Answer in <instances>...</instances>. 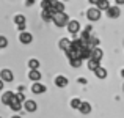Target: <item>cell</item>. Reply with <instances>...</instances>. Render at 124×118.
Masks as SVG:
<instances>
[{
  "label": "cell",
  "mask_w": 124,
  "mask_h": 118,
  "mask_svg": "<svg viewBox=\"0 0 124 118\" xmlns=\"http://www.w3.org/2000/svg\"><path fill=\"white\" fill-rule=\"evenodd\" d=\"M54 9H55L57 13H60V11H64V5H63L61 2H58V0H57V2H55V5H54Z\"/></svg>",
  "instance_id": "22"
},
{
  "label": "cell",
  "mask_w": 124,
  "mask_h": 118,
  "mask_svg": "<svg viewBox=\"0 0 124 118\" xmlns=\"http://www.w3.org/2000/svg\"><path fill=\"white\" fill-rule=\"evenodd\" d=\"M14 22H16L17 25H21V24H25V16H22V14H17V16L14 17Z\"/></svg>",
  "instance_id": "23"
},
{
  "label": "cell",
  "mask_w": 124,
  "mask_h": 118,
  "mask_svg": "<svg viewBox=\"0 0 124 118\" xmlns=\"http://www.w3.org/2000/svg\"><path fill=\"white\" fill-rule=\"evenodd\" d=\"M96 6L101 9V11H107V9H108V6H110V3H108V0H99Z\"/></svg>",
  "instance_id": "17"
},
{
  "label": "cell",
  "mask_w": 124,
  "mask_h": 118,
  "mask_svg": "<svg viewBox=\"0 0 124 118\" xmlns=\"http://www.w3.org/2000/svg\"><path fill=\"white\" fill-rule=\"evenodd\" d=\"M13 98H14V93H13V91H6V93H3V96H2V102L9 106V102H11Z\"/></svg>",
  "instance_id": "11"
},
{
  "label": "cell",
  "mask_w": 124,
  "mask_h": 118,
  "mask_svg": "<svg viewBox=\"0 0 124 118\" xmlns=\"http://www.w3.org/2000/svg\"><path fill=\"white\" fill-rule=\"evenodd\" d=\"M88 2H90L91 5H97V2H99V0H88Z\"/></svg>",
  "instance_id": "29"
},
{
  "label": "cell",
  "mask_w": 124,
  "mask_h": 118,
  "mask_svg": "<svg viewBox=\"0 0 124 118\" xmlns=\"http://www.w3.org/2000/svg\"><path fill=\"white\" fill-rule=\"evenodd\" d=\"M80 104H82L80 99H72V101H71V107H72V109H79Z\"/></svg>",
  "instance_id": "25"
},
{
  "label": "cell",
  "mask_w": 124,
  "mask_h": 118,
  "mask_svg": "<svg viewBox=\"0 0 124 118\" xmlns=\"http://www.w3.org/2000/svg\"><path fill=\"white\" fill-rule=\"evenodd\" d=\"M31 91H33L35 94H41V93H44L46 91V87L42 84H38V82H35L33 85H31Z\"/></svg>",
  "instance_id": "10"
},
{
  "label": "cell",
  "mask_w": 124,
  "mask_h": 118,
  "mask_svg": "<svg viewBox=\"0 0 124 118\" xmlns=\"http://www.w3.org/2000/svg\"><path fill=\"white\" fill-rule=\"evenodd\" d=\"M19 41H21L22 44H30V42L33 41V36H31V33H28V32H22V33L19 35Z\"/></svg>",
  "instance_id": "5"
},
{
  "label": "cell",
  "mask_w": 124,
  "mask_h": 118,
  "mask_svg": "<svg viewBox=\"0 0 124 118\" xmlns=\"http://www.w3.org/2000/svg\"><path fill=\"white\" fill-rule=\"evenodd\" d=\"M86 17L90 19V21H93V22L99 21V19H101V9L97 8V6H96V8H90L86 11Z\"/></svg>",
  "instance_id": "2"
},
{
  "label": "cell",
  "mask_w": 124,
  "mask_h": 118,
  "mask_svg": "<svg viewBox=\"0 0 124 118\" xmlns=\"http://www.w3.org/2000/svg\"><path fill=\"white\" fill-rule=\"evenodd\" d=\"M82 58H80V57H74V58H69V65H71V66H72V68H80V66H82Z\"/></svg>",
  "instance_id": "15"
},
{
  "label": "cell",
  "mask_w": 124,
  "mask_h": 118,
  "mask_svg": "<svg viewBox=\"0 0 124 118\" xmlns=\"http://www.w3.org/2000/svg\"><path fill=\"white\" fill-rule=\"evenodd\" d=\"M99 63H101L99 60H94V58H90V60H88V68H90L91 71H94L97 66H101Z\"/></svg>",
  "instance_id": "19"
},
{
  "label": "cell",
  "mask_w": 124,
  "mask_h": 118,
  "mask_svg": "<svg viewBox=\"0 0 124 118\" xmlns=\"http://www.w3.org/2000/svg\"><path fill=\"white\" fill-rule=\"evenodd\" d=\"M90 36H91V35H90L88 30H83L82 33H80V39H83V41H86V42H88V39H90Z\"/></svg>",
  "instance_id": "24"
},
{
  "label": "cell",
  "mask_w": 124,
  "mask_h": 118,
  "mask_svg": "<svg viewBox=\"0 0 124 118\" xmlns=\"http://www.w3.org/2000/svg\"><path fill=\"white\" fill-rule=\"evenodd\" d=\"M6 46H8V39H6L5 36H0V49L6 47Z\"/></svg>",
  "instance_id": "26"
},
{
  "label": "cell",
  "mask_w": 124,
  "mask_h": 118,
  "mask_svg": "<svg viewBox=\"0 0 124 118\" xmlns=\"http://www.w3.org/2000/svg\"><path fill=\"white\" fill-rule=\"evenodd\" d=\"M88 44H90L91 47H97V46H99V39H97L96 36H93V35H91L90 39H88Z\"/></svg>",
  "instance_id": "20"
},
{
  "label": "cell",
  "mask_w": 124,
  "mask_h": 118,
  "mask_svg": "<svg viewBox=\"0 0 124 118\" xmlns=\"http://www.w3.org/2000/svg\"><path fill=\"white\" fill-rule=\"evenodd\" d=\"M58 46H60V49H63L64 52L68 51V49H71V41L68 38H63V39H60V42H58Z\"/></svg>",
  "instance_id": "12"
},
{
  "label": "cell",
  "mask_w": 124,
  "mask_h": 118,
  "mask_svg": "<svg viewBox=\"0 0 124 118\" xmlns=\"http://www.w3.org/2000/svg\"><path fill=\"white\" fill-rule=\"evenodd\" d=\"M102 57H104V52H102V49H99V47H93V51H91V58H94V60H102Z\"/></svg>",
  "instance_id": "7"
},
{
  "label": "cell",
  "mask_w": 124,
  "mask_h": 118,
  "mask_svg": "<svg viewBox=\"0 0 124 118\" xmlns=\"http://www.w3.org/2000/svg\"><path fill=\"white\" fill-rule=\"evenodd\" d=\"M9 107H11V110H14V112H17V110L22 109V104H21V101L16 98V94H14V98L11 99V102H9Z\"/></svg>",
  "instance_id": "9"
},
{
  "label": "cell",
  "mask_w": 124,
  "mask_h": 118,
  "mask_svg": "<svg viewBox=\"0 0 124 118\" xmlns=\"http://www.w3.org/2000/svg\"><path fill=\"white\" fill-rule=\"evenodd\" d=\"M119 14H121V11H119L118 6H108V9H107V16H108L110 19L119 17Z\"/></svg>",
  "instance_id": "4"
},
{
  "label": "cell",
  "mask_w": 124,
  "mask_h": 118,
  "mask_svg": "<svg viewBox=\"0 0 124 118\" xmlns=\"http://www.w3.org/2000/svg\"><path fill=\"white\" fill-rule=\"evenodd\" d=\"M79 110L83 113V115H85V113H90V112H91L90 102H82V104H80V107H79Z\"/></svg>",
  "instance_id": "18"
},
{
  "label": "cell",
  "mask_w": 124,
  "mask_h": 118,
  "mask_svg": "<svg viewBox=\"0 0 124 118\" xmlns=\"http://www.w3.org/2000/svg\"><path fill=\"white\" fill-rule=\"evenodd\" d=\"M54 24L57 25V27H66L68 25V22H69V17H68V14L64 11H60V13H55L54 14Z\"/></svg>",
  "instance_id": "1"
},
{
  "label": "cell",
  "mask_w": 124,
  "mask_h": 118,
  "mask_svg": "<svg viewBox=\"0 0 124 118\" xmlns=\"http://www.w3.org/2000/svg\"><path fill=\"white\" fill-rule=\"evenodd\" d=\"M94 74H96V77H99V79H105L107 77V71H105V68H102V66H97L96 69H94Z\"/></svg>",
  "instance_id": "13"
},
{
  "label": "cell",
  "mask_w": 124,
  "mask_h": 118,
  "mask_svg": "<svg viewBox=\"0 0 124 118\" xmlns=\"http://www.w3.org/2000/svg\"><path fill=\"white\" fill-rule=\"evenodd\" d=\"M66 27H68V30H69V33H72V35L79 33V30H80V24H79V21H69Z\"/></svg>",
  "instance_id": "3"
},
{
  "label": "cell",
  "mask_w": 124,
  "mask_h": 118,
  "mask_svg": "<svg viewBox=\"0 0 124 118\" xmlns=\"http://www.w3.org/2000/svg\"><path fill=\"white\" fill-rule=\"evenodd\" d=\"M36 102L35 101H30V99H27V101H24V109L27 110V112H35L36 110Z\"/></svg>",
  "instance_id": "8"
},
{
  "label": "cell",
  "mask_w": 124,
  "mask_h": 118,
  "mask_svg": "<svg viewBox=\"0 0 124 118\" xmlns=\"http://www.w3.org/2000/svg\"><path fill=\"white\" fill-rule=\"evenodd\" d=\"M13 118H21V117H13Z\"/></svg>",
  "instance_id": "33"
},
{
  "label": "cell",
  "mask_w": 124,
  "mask_h": 118,
  "mask_svg": "<svg viewBox=\"0 0 124 118\" xmlns=\"http://www.w3.org/2000/svg\"><path fill=\"white\" fill-rule=\"evenodd\" d=\"M0 79H2L3 82H11L13 79H14V76H13V73L9 69H2L0 71Z\"/></svg>",
  "instance_id": "6"
},
{
  "label": "cell",
  "mask_w": 124,
  "mask_h": 118,
  "mask_svg": "<svg viewBox=\"0 0 124 118\" xmlns=\"http://www.w3.org/2000/svg\"><path fill=\"white\" fill-rule=\"evenodd\" d=\"M28 77H30V80H33V82H38L41 79V73L38 69H31L30 73H28Z\"/></svg>",
  "instance_id": "14"
},
{
  "label": "cell",
  "mask_w": 124,
  "mask_h": 118,
  "mask_svg": "<svg viewBox=\"0 0 124 118\" xmlns=\"http://www.w3.org/2000/svg\"><path fill=\"white\" fill-rule=\"evenodd\" d=\"M28 66H30V69H38V68H39V61H38L36 58H31V60L28 61Z\"/></svg>",
  "instance_id": "21"
},
{
  "label": "cell",
  "mask_w": 124,
  "mask_h": 118,
  "mask_svg": "<svg viewBox=\"0 0 124 118\" xmlns=\"http://www.w3.org/2000/svg\"><path fill=\"white\" fill-rule=\"evenodd\" d=\"M2 88H3V80L0 79V90H2Z\"/></svg>",
  "instance_id": "31"
},
{
  "label": "cell",
  "mask_w": 124,
  "mask_h": 118,
  "mask_svg": "<svg viewBox=\"0 0 124 118\" xmlns=\"http://www.w3.org/2000/svg\"><path fill=\"white\" fill-rule=\"evenodd\" d=\"M35 3V0H27V6H31Z\"/></svg>",
  "instance_id": "28"
},
{
  "label": "cell",
  "mask_w": 124,
  "mask_h": 118,
  "mask_svg": "<svg viewBox=\"0 0 124 118\" xmlns=\"http://www.w3.org/2000/svg\"><path fill=\"white\" fill-rule=\"evenodd\" d=\"M55 85H57V87H66L68 85V79L64 77V76H58L57 79H55Z\"/></svg>",
  "instance_id": "16"
},
{
  "label": "cell",
  "mask_w": 124,
  "mask_h": 118,
  "mask_svg": "<svg viewBox=\"0 0 124 118\" xmlns=\"http://www.w3.org/2000/svg\"><path fill=\"white\" fill-rule=\"evenodd\" d=\"M64 2H66V0H64Z\"/></svg>",
  "instance_id": "34"
},
{
  "label": "cell",
  "mask_w": 124,
  "mask_h": 118,
  "mask_svg": "<svg viewBox=\"0 0 124 118\" xmlns=\"http://www.w3.org/2000/svg\"><path fill=\"white\" fill-rule=\"evenodd\" d=\"M16 98H17V99L21 101V102H24V101H25V96H24L22 93H17V94H16Z\"/></svg>",
  "instance_id": "27"
},
{
  "label": "cell",
  "mask_w": 124,
  "mask_h": 118,
  "mask_svg": "<svg viewBox=\"0 0 124 118\" xmlns=\"http://www.w3.org/2000/svg\"><path fill=\"white\" fill-rule=\"evenodd\" d=\"M121 76H123V77H124V69H123V71H121Z\"/></svg>",
  "instance_id": "32"
},
{
  "label": "cell",
  "mask_w": 124,
  "mask_h": 118,
  "mask_svg": "<svg viewBox=\"0 0 124 118\" xmlns=\"http://www.w3.org/2000/svg\"><path fill=\"white\" fill-rule=\"evenodd\" d=\"M116 3H118V5H124V0H115Z\"/></svg>",
  "instance_id": "30"
}]
</instances>
